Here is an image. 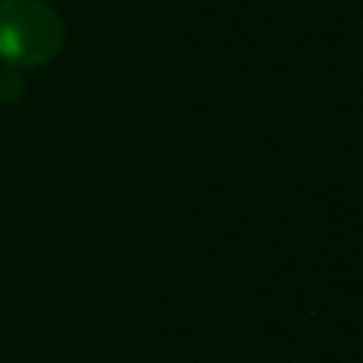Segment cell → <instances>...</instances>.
<instances>
[{
  "instance_id": "6da1fadb",
  "label": "cell",
  "mask_w": 363,
  "mask_h": 363,
  "mask_svg": "<svg viewBox=\"0 0 363 363\" xmlns=\"http://www.w3.org/2000/svg\"><path fill=\"white\" fill-rule=\"evenodd\" d=\"M65 43L60 14L43 0H0V62L6 68L48 65Z\"/></svg>"
},
{
  "instance_id": "7a4b0ae2",
  "label": "cell",
  "mask_w": 363,
  "mask_h": 363,
  "mask_svg": "<svg viewBox=\"0 0 363 363\" xmlns=\"http://www.w3.org/2000/svg\"><path fill=\"white\" fill-rule=\"evenodd\" d=\"M23 77H20V71L17 68H6V71H0V102L3 105H11V102H17L20 96H23Z\"/></svg>"
}]
</instances>
